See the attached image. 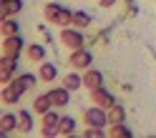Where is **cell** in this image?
<instances>
[{"label": "cell", "instance_id": "1", "mask_svg": "<svg viewBox=\"0 0 156 138\" xmlns=\"http://www.w3.org/2000/svg\"><path fill=\"white\" fill-rule=\"evenodd\" d=\"M43 15L48 18V23H53V25H61V28H71L73 25V13L68 10V8L58 5V3H48L43 8Z\"/></svg>", "mask_w": 156, "mask_h": 138}, {"label": "cell", "instance_id": "2", "mask_svg": "<svg viewBox=\"0 0 156 138\" xmlns=\"http://www.w3.org/2000/svg\"><path fill=\"white\" fill-rule=\"evenodd\" d=\"M83 121H86V126L106 128V123H108V111H106V108H101V105L83 108Z\"/></svg>", "mask_w": 156, "mask_h": 138}, {"label": "cell", "instance_id": "3", "mask_svg": "<svg viewBox=\"0 0 156 138\" xmlns=\"http://www.w3.org/2000/svg\"><path fill=\"white\" fill-rule=\"evenodd\" d=\"M61 43L66 48H71V50H76V48H83L86 45V38L81 33V28H78V30H73V28H63V30H61Z\"/></svg>", "mask_w": 156, "mask_h": 138}, {"label": "cell", "instance_id": "4", "mask_svg": "<svg viewBox=\"0 0 156 138\" xmlns=\"http://www.w3.org/2000/svg\"><path fill=\"white\" fill-rule=\"evenodd\" d=\"M68 63H71V68H76V71H88L91 63H93V55L88 50H83V48H76L71 53V58H68Z\"/></svg>", "mask_w": 156, "mask_h": 138}, {"label": "cell", "instance_id": "5", "mask_svg": "<svg viewBox=\"0 0 156 138\" xmlns=\"http://www.w3.org/2000/svg\"><path fill=\"white\" fill-rule=\"evenodd\" d=\"M43 136H58L61 133V116L53 113V111H48L43 113Z\"/></svg>", "mask_w": 156, "mask_h": 138}, {"label": "cell", "instance_id": "6", "mask_svg": "<svg viewBox=\"0 0 156 138\" xmlns=\"http://www.w3.org/2000/svg\"><path fill=\"white\" fill-rule=\"evenodd\" d=\"M91 101H93L96 105L106 108V111H108V108L116 103V101H113V93H108L103 85H98V88H93V91H91Z\"/></svg>", "mask_w": 156, "mask_h": 138}, {"label": "cell", "instance_id": "7", "mask_svg": "<svg viewBox=\"0 0 156 138\" xmlns=\"http://www.w3.org/2000/svg\"><path fill=\"white\" fill-rule=\"evenodd\" d=\"M71 93H73V91H68L66 85L48 91V95H51V101H53V108H66L68 103H71Z\"/></svg>", "mask_w": 156, "mask_h": 138}, {"label": "cell", "instance_id": "8", "mask_svg": "<svg viewBox=\"0 0 156 138\" xmlns=\"http://www.w3.org/2000/svg\"><path fill=\"white\" fill-rule=\"evenodd\" d=\"M20 50H23V38H20V35H8L5 40H3V55L18 58Z\"/></svg>", "mask_w": 156, "mask_h": 138}, {"label": "cell", "instance_id": "9", "mask_svg": "<svg viewBox=\"0 0 156 138\" xmlns=\"http://www.w3.org/2000/svg\"><path fill=\"white\" fill-rule=\"evenodd\" d=\"M15 65H18V58L3 55V60H0V81H3V83H10V75L15 71Z\"/></svg>", "mask_w": 156, "mask_h": 138}, {"label": "cell", "instance_id": "10", "mask_svg": "<svg viewBox=\"0 0 156 138\" xmlns=\"http://www.w3.org/2000/svg\"><path fill=\"white\" fill-rule=\"evenodd\" d=\"M23 10V0H3V5H0V13L3 18H13Z\"/></svg>", "mask_w": 156, "mask_h": 138}, {"label": "cell", "instance_id": "11", "mask_svg": "<svg viewBox=\"0 0 156 138\" xmlns=\"http://www.w3.org/2000/svg\"><path fill=\"white\" fill-rule=\"evenodd\" d=\"M25 58H28L30 63H43V60H45V48H43V45H38V43L28 45V50H25Z\"/></svg>", "mask_w": 156, "mask_h": 138}, {"label": "cell", "instance_id": "12", "mask_svg": "<svg viewBox=\"0 0 156 138\" xmlns=\"http://www.w3.org/2000/svg\"><path fill=\"white\" fill-rule=\"evenodd\" d=\"M51 108H53V101H51V95H48V93L38 95L35 101H33V111H35V113H41V116H43V113H48Z\"/></svg>", "mask_w": 156, "mask_h": 138}, {"label": "cell", "instance_id": "13", "mask_svg": "<svg viewBox=\"0 0 156 138\" xmlns=\"http://www.w3.org/2000/svg\"><path fill=\"white\" fill-rule=\"evenodd\" d=\"M55 75H58L55 65L43 60V63H41V68H38V78H41V81H45V83H51V81H55Z\"/></svg>", "mask_w": 156, "mask_h": 138}, {"label": "cell", "instance_id": "14", "mask_svg": "<svg viewBox=\"0 0 156 138\" xmlns=\"http://www.w3.org/2000/svg\"><path fill=\"white\" fill-rule=\"evenodd\" d=\"M101 83H103V75H101V71H86V75H83V85L88 88V91L98 88Z\"/></svg>", "mask_w": 156, "mask_h": 138}, {"label": "cell", "instance_id": "15", "mask_svg": "<svg viewBox=\"0 0 156 138\" xmlns=\"http://www.w3.org/2000/svg\"><path fill=\"white\" fill-rule=\"evenodd\" d=\"M126 121V108L121 103H113L108 108V123H123Z\"/></svg>", "mask_w": 156, "mask_h": 138}, {"label": "cell", "instance_id": "16", "mask_svg": "<svg viewBox=\"0 0 156 138\" xmlns=\"http://www.w3.org/2000/svg\"><path fill=\"white\" fill-rule=\"evenodd\" d=\"M15 128H18V116L5 113L3 118H0V131H3V133H13Z\"/></svg>", "mask_w": 156, "mask_h": 138}, {"label": "cell", "instance_id": "17", "mask_svg": "<svg viewBox=\"0 0 156 138\" xmlns=\"http://www.w3.org/2000/svg\"><path fill=\"white\" fill-rule=\"evenodd\" d=\"M0 98H3V103H18V101H20V93L13 88V83H5L3 93H0Z\"/></svg>", "mask_w": 156, "mask_h": 138}, {"label": "cell", "instance_id": "18", "mask_svg": "<svg viewBox=\"0 0 156 138\" xmlns=\"http://www.w3.org/2000/svg\"><path fill=\"white\" fill-rule=\"evenodd\" d=\"M18 128H20L23 133H30L33 131V116L28 111H20L18 113Z\"/></svg>", "mask_w": 156, "mask_h": 138}, {"label": "cell", "instance_id": "19", "mask_svg": "<svg viewBox=\"0 0 156 138\" xmlns=\"http://www.w3.org/2000/svg\"><path fill=\"white\" fill-rule=\"evenodd\" d=\"M0 30H3V38H8V35H18V33H20V25H18L13 18H3Z\"/></svg>", "mask_w": 156, "mask_h": 138}, {"label": "cell", "instance_id": "20", "mask_svg": "<svg viewBox=\"0 0 156 138\" xmlns=\"http://www.w3.org/2000/svg\"><path fill=\"white\" fill-rule=\"evenodd\" d=\"M63 85L68 88V91H78V88L83 85V78L78 75V73H68V75L63 78Z\"/></svg>", "mask_w": 156, "mask_h": 138}, {"label": "cell", "instance_id": "21", "mask_svg": "<svg viewBox=\"0 0 156 138\" xmlns=\"http://www.w3.org/2000/svg\"><path fill=\"white\" fill-rule=\"evenodd\" d=\"M91 20H93V18H91L88 13H83V10H76V13H73V25L81 28V30H83V28H88Z\"/></svg>", "mask_w": 156, "mask_h": 138}, {"label": "cell", "instance_id": "22", "mask_svg": "<svg viewBox=\"0 0 156 138\" xmlns=\"http://www.w3.org/2000/svg\"><path fill=\"white\" fill-rule=\"evenodd\" d=\"M108 136H113V138H129L131 136V128H126L123 123H111Z\"/></svg>", "mask_w": 156, "mask_h": 138}, {"label": "cell", "instance_id": "23", "mask_svg": "<svg viewBox=\"0 0 156 138\" xmlns=\"http://www.w3.org/2000/svg\"><path fill=\"white\" fill-rule=\"evenodd\" d=\"M73 131H76V118L71 116L61 118V136H73Z\"/></svg>", "mask_w": 156, "mask_h": 138}, {"label": "cell", "instance_id": "24", "mask_svg": "<svg viewBox=\"0 0 156 138\" xmlns=\"http://www.w3.org/2000/svg\"><path fill=\"white\" fill-rule=\"evenodd\" d=\"M13 88H15V91H18V93L23 95V93H25V91H28V88H30V85H28V83L23 81V78H20V75H18L15 81H13Z\"/></svg>", "mask_w": 156, "mask_h": 138}, {"label": "cell", "instance_id": "25", "mask_svg": "<svg viewBox=\"0 0 156 138\" xmlns=\"http://www.w3.org/2000/svg\"><path fill=\"white\" fill-rule=\"evenodd\" d=\"M86 136H88V138H101V136H103V128L88 126V128H86Z\"/></svg>", "mask_w": 156, "mask_h": 138}, {"label": "cell", "instance_id": "26", "mask_svg": "<svg viewBox=\"0 0 156 138\" xmlns=\"http://www.w3.org/2000/svg\"><path fill=\"white\" fill-rule=\"evenodd\" d=\"M113 3H116V0H98V5H101V8H111Z\"/></svg>", "mask_w": 156, "mask_h": 138}]
</instances>
